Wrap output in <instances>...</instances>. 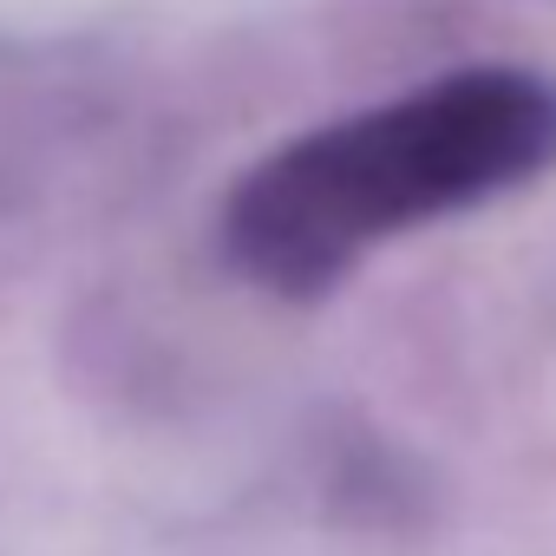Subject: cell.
Listing matches in <instances>:
<instances>
[{"label":"cell","mask_w":556,"mask_h":556,"mask_svg":"<svg viewBox=\"0 0 556 556\" xmlns=\"http://www.w3.org/2000/svg\"><path fill=\"white\" fill-rule=\"evenodd\" d=\"M556 157V92L510 66L452 73L413 99L295 138L229 197V249L282 295L328 289L374 242L471 210Z\"/></svg>","instance_id":"6da1fadb"}]
</instances>
